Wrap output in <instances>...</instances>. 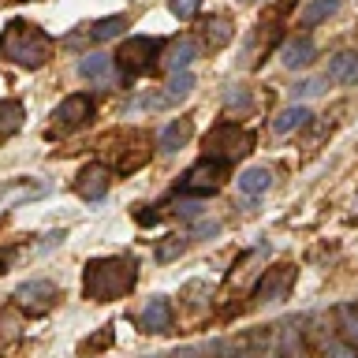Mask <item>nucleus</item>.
<instances>
[{
	"mask_svg": "<svg viewBox=\"0 0 358 358\" xmlns=\"http://www.w3.org/2000/svg\"><path fill=\"white\" fill-rule=\"evenodd\" d=\"M190 90H194V75H190V71H179V75H172V78H168V86H164V105H176V101H183L187 94H190Z\"/></svg>",
	"mask_w": 358,
	"mask_h": 358,
	"instance_id": "412c9836",
	"label": "nucleus"
},
{
	"mask_svg": "<svg viewBox=\"0 0 358 358\" xmlns=\"http://www.w3.org/2000/svg\"><path fill=\"white\" fill-rule=\"evenodd\" d=\"M224 105H228V108H235V105H239V108L246 112V108L254 105V101H250V94H246L243 86H228V94H224Z\"/></svg>",
	"mask_w": 358,
	"mask_h": 358,
	"instance_id": "bb28decb",
	"label": "nucleus"
},
{
	"mask_svg": "<svg viewBox=\"0 0 358 358\" xmlns=\"http://www.w3.org/2000/svg\"><path fill=\"white\" fill-rule=\"evenodd\" d=\"M217 231H220V224H217V220H201L198 228H194L198 239H206V235H217Z\"/></svg>",
	"mask_w": 358,
	"mask_h": 358,
	"instance_id": "c756f323",
	"label": "nucleus"
},
{
	"mask_svg": "<svg viewBox=\"0 0 358 358\" xmlns=\"http://www.w3.org/2000/svg\"><path fill=\"white\" fill-rule=\"evenodd\" d=\"M78 75L90 78V83H97V86H116V64H112V56L105 52H90L78 60Z\"/></svg>",
	"mask_w": 358,
	"mask_h": 358,
	"instance_id": "9d476101",
	"label": "nucleus"
},
{
	"mask_svg": "<svg viewBox=\"0 0 358 358\" xmlns=\"http://www.w3.org/2000/svg\"><path fill=\"white\" fill-rule=\"evenodd\" d=\"M190 134H194V123H190L187 116L172 120V123H168V127L161 131V150H164V153H176V150H183V145L190 142Z\"/></svg>",
	"mask_w": 358,
	"mask_h": 358,
	"instance_id": "2eb2a0df",
	"label": "nucleus"
},
{
	"mask_svg": "<svg viewBox=\"0 0 358 358\" xmlns=\"http://www.w3.org/2000/svg\"><path fill=\"white\" fill-rule=\"evenodd\" d=\"M138 324H142V332H168L172 329V306H168V299L157 295V299L145 302Z\"/></svg>",
	"mask_w": 358,
	"mask_h": 358,
	"instance_id": "9b49d317",
	"label": "nucleus"
},
{
	"mask_svg": "<svg viewBox=\"0 0 358 358\" xmlns=\"http://www.w3.org/2000/svg\"><path fill=\"white\" fill-rule=\"evenodd\" d=\"M0 49H4L8 60H15L22 67H41L45 60H49V52H52V41H49V34L38 30L34 22L15 19L4 30V38H0Z\"/></svg>",
	"mask_w": 358,
	"mask_h": 358,
	"instance_id": "f03ea898",
	"label": "nucleus"
},
{
	"mask_svg": "<svg viewBox=\"0 0 358 358\" xmlns=\"http://www.w3.org/2000/svg\"><path fill=\"white\" fill-rule=\"evenodd\" d=\"M108 187H112V172L105 164H90V168H83L78 172V179H75V190L83 194L86 201H101L108 194Z\"/></svg>",
	"mask_w": 358,
	"mask_h": 358,
	"instance_id": "1a4fd4ad",
	"label": "nucleus"
},
{
	"mask_svg": "<svg viewBox=\"0 0 358 358\" xmlns=\"http://www.w3.org/2000/svg\"><path fill=\"white\" fill-rule=\"evenodd\" d=\"M194 56H198V45L190 41V38H183V41H176L172 49L161 56V64H164L172 75H179V71H187V67L194 64Z\"/></svg>",
	"mask_w": 358,
	"mask_h": 358,
	"instance_id": "4468645a",
	"label": "nucleus"
},
{
	"mask_svg": "<svg viewBox=\"0 0 358 358\" xmlns=\"http://www.w3.org/2000/svg\"><path fill=\"white\" fill-rule=\"evenodd\" d=\"M324 358H358V351L351 343H329V351H324Z\"/></svg>",
	"mask_w": 358,
	"mask_h": 358,
	"instance_id": "cd10ccee",
	"label": "nucleus"
},
{
	"mask_svg": "<svg viewBox=\"0 0 358 358\" xmlns=\"http://www.w3.org/2000/svg\"><path fill=\"white\" fill-rule=\"evenodd\" d=\"M291 284H295V265H273L262 280H257L254 302H280V299H287Z\"/></svg>",
	"mask_w": 358,
	"mask_h": 358,
	"instance_id": "0eeeda50",
	"label": "nucleus"
},
{
	"mask_svg": "<svg viewBox=\"0 0 358 358\" xmlns=\"http://www.w3.org/2000/svg\"><path fill=\"white\" fill-rule=\"evenodd\" d=\"M112 60H120V71L131 75V78L145 75L157 60H161V41H157V38H127Z\"/></svg>",
	"mask_w": 358,
	"mask_h": 358,
	"instance_id": "20e7f679",
	"label": "nucleus"
},
{
	"mask_svg": "<svg viewBox=\"0 0 358 358\" xmlns=\"http://www.w3.org/2000/svg\"><path fill=\"white\" fill-rule=\"evenodd\" d=\"M340 11V0H310L306 8H302V27H317V22H324L329 15H336Z\"/></svg>",
	"mask_w": 358,
	"mask_h": 358,
	"instance_id": "6ab92c4d",
	"label": "nucleus"
},
{
	"mask_svg": "<svg viewBox=\"0 0 358 358\" xmlns=\"http://www.w3.org/2000/svg\"><path fill=\"white\" fill-rule=\"evenodd\" d=\"M198 8H201V0H168V11H172L176 19H190V15H198Z\"/></svg>",
	"mask_w": 358,
	"mask_h": 358,
	"instance_id": "a878e982",
	"label": "nucleus"
},
{
	"mask_svg": "<svg viewBox=\"0 0 358 358\" xmlns=\"http://www.w3.org/2000/svg\"><path fill=\"white\" fill-rule=\"evenodd\" d=\"M224 179H228V164L220 161H198L194 168H187L183 176V190H190V194H217V190L224 187Z\"/></svg>",
	"mask_w": 358,
	"mask_h": 358,
	"instance_id": "423d86ee",
	"label": "nucleus"
},
{
	"mask_svg": "<svg viewBox=\"0 0 358 358\" xmlns=\"http://www.w3.org/2000/svg\"><path fill=\"white\" fill-rule=\"evenodd\" d=\"M22 127V105L19 101H0V134H15Z\"/></svg>",
	"mask_w": 358,
	"mask_h": 358,
	"instance_id": "4be33fe9",
	"label": "nucleus"
},
{
	"mask_svg": "<svg viewBox=\"0 0 358 358\" xmlns=\"http://www.w3.org/2000/svg\"><path fill=\"white\" fill-rule=\"evenodd\" d=\"M310 120H313V116H310V108H306V105H287V108L273 120V131H276V134H291V131L306 127Z\"/></svg>",
	"mask_w": 358,
	"mask_h": 358,
	"instance_id": "f3484780",
	"label": "nucleus"
},
{
	"mask_svg": "<svg viewBox=\"0 0 358 358\" xmlns=\"http://www.w3.org/2000/svg\"><path fill=\"white\" fill-rule=\"evenodd\" d=\"M201 38H206V49H224L231 41V19L228 15H213L206 27H201Z\"/></svg>",
	"mask_w": 358,
	"mask_h": 358,
	"instance_id": "a211bd4d",
	"label": "nucleus"
},
{
	"mask_svg": "<svg viewBox=\"0 0 358 358\" xmlns=\"http://www.w3.org/2000/svg\"><path fill=\"white\" fill-rule=\"evenodd\" d=\"M340 332H343V343H351L358 351V310L355 306H340Z\"/></svg>",
	"mask_w": 358,
	"mask_h": 358,
	"instance_id": "5701e85b",
	"label": "nucleus"
},
{
	"mask_svg": "<svg viewBox=\"0 0 358 358\" xmlns=\"http://www.w3.org/2000/svg\"><path fill=\"white\" fill-rule=\"evenodd\" d=\"M254 150V134L243 131L239 123H217L209 134H206V157L209 161H220V164H231L246 157Z\"/></svg>",
	"mask_w": 358,
	"mask_h": 358,
	"instance_id": "7ed1b4c3",
	"label": "nucleus"
},
{
	"mask_svg": "<svg viewBox=\"0 0 358 358\" xmlns=\"http://www.w3.org/2000/svg\"><path fill=\"white\" fill-rule=\"evenodd\" d=\"M329 83H340V86H355L358 83V52L351 49H343V52H336L332 60H329Z\"/></svg>",
	"mask_w": 358,
	"mask_h": 358,
	"instance_id": "f8f14e48",
	"label": "nucleus"
},
{
	"mask_svg": "<svg viewBox=\"0 0 358 358\" xmlns=\"http://www.w3.org/2000/svg\"><path fill=\"white\" fill-rule=\"evenodd\" d=\"M243 4H262V0H243Z\"/></svg>",
	"mask_w": 358,
	"mask_h": 358,
	"instance_id": "7c9ffc66",
	"label": "nucleus"
},
{
	"mask_svg": "<svg viewBox=\"0 0 358 358\" xmlns=\"http://www.w3.org/2000/svg\"><path fill=\"white\" fill-rule=\"evenodd\" d=\"M90 116H94V97H86V94L64 97L60 105L52 108V116H49V120H52V123H49V138L78 131L83 123H90Z\"/></svg>",
	"mask_w": 358,
	"mask_h": 358,
	"instance_id": "39448f33",
	"label": "nucleus"
},
{
	"mask_svg": "<svg viewBox=\"0 0 358 358\" xmlns=\"http://www.w3.org/2000/svg\"><path fill=\"white\" fill-rule=\"evenodd\" d=\"M201 213V201H176V217H198Z\"/></svg>",
	"mask_w": 358,
	"mask_h": 358,
	"instance_id": "c85d7f7f",
	"label": "nucleus"
},
{
	"mask_svg": "<svg viewBox=\"0 0 358 358\" xmlns=\"http://www.w3.org/2000/svg\"><path fill=\"white\" fill-rule=\"evenodd\" d=\"M313 41L310 38H295V41H287L284 45V52H280V64L284 67H291V71H299V67H306L310 60H313Z\"/></svg>",
	"mask_w": 358,
	"mask_h": 358,
	"instance_id": "dca6fc26",
	"label": "nucleus"
},
{
	"mask_svg": "<svg viewBox=\"0 0 358 358\" xmlns=\"http://www.w3.org/2000/svg\"><path fill=\"white\" fill-rule=\"evenodd\" d=\"M56 299H60V291H56V284H49V280H30V284L15 287V302L30 313H49L56 306Z\"/></svg>",
	"mask_w": 358,
	"mask_h": 358,
	"instance_id": "6e6552de",
	"label": "nucleus"
},
{
	"mask_svg": "<svg viewBox=\"0 0 358 358\" xmlns=\"http://www.w3.org/2000/svg\"><path fill=\"white\" fill-rule=\"evenodd\" d=\"M324 86H329V78H302V83L291 86V97H295V105H299L302 97H317V94H324Z\"/></svg>",
	"mask_w": 358,
	"mask_h": 358,
	"instance_id": "b1692460",
	"label": "nucleus"
},
{
	"mask_svg": "<svg viewBox=\"0 0 358 358\" xmlns=\"http://www.w3.org/2000/svg\"><path fill=\"white\" fill-rule=\"evenodd\" d=\"M120 30H127V15H108L90 27V41H112Z\"/></svg>",
	"mask_w": 358,
	"mask_h": 358,
	"instance_id": "aec40b11",
	"label": "nucleus"
},
{
	"mask_svg": "<svg viewBox=\"0 0 358 358\" xmlns=\"http://www.w3.org/2000/svg\"><path fill=\"white\" fill-rule=\"evenodd\" d=\"M268 187H273V168H268V164H257V168L239 172V194H246V198L265 194Z\"/></svg>",
	"mask_w": 358,
	"mask_h": 358,
	"instance_id": "ddd939ff",
	"label": "nucleus"
},
{
	"mask_svg": "<svg viewBox=\"0 0 358 358\" xmlns=\"http://www.w3.org/2000/svg\"><path fill=\"white\" fill-rule=\"evenodd\" d=\"M138 280V262L127 254L116 257H94L83 273V295L94 302H112L120 295H127Z\"/></svg>",
	"mask_w": 358,
	"mask_h": 358,
	"instance_id": "f257e3e1",
	"label": "nucleus"
},
{
	"mask_svg": "<svg viewBox=\"0 0 358 358\" xmlns=\"http://www.w3.org/2000/svg\"><path fill=\"white\" fill-rule=\"evenodd\" d=\"M187 235H172V239H168V243H161V246H157V262H172V257H179V254H183L187 250Z\"/></svg>",
	"mask_w": 358,
	"mask_h": 358,
	"instance_id": "393cba45",
	"label": "nucleus"
}]
</instances>
